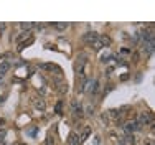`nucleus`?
Here are the masks:
<instances>
[{
    "instance_id": "nucleus-1",
    "label": "nucleus",
    "mask_w": 155,
    "mask_h": 145,
    "mask_svg": "<svg viewBox=\"0 0 155 145\" xmlns=\"http://www.w3.org/2000/svg\"><path fill=\"white\" fill-rule=\"evenodd\" d=\"M99 91V81L97 79H87L83 86V92H86L87 96H94Z\"/></svg>"
},
{
    "instance_id": "nucleus-2",
    "label": "nucleus",
    "mask_w": 155,
    "mask_h": 145,
    "mask_svg": "<svg viewBox=\"0 0 155 145\" xmlns=\"http://www.w3.org/2000/svg\"><path fill=\"white\" fill-rule=\"evenodd\" d=\"M122 127H124V130L127 132L129 135H134V133L137 132V130H140V129H142L135 119H134V120H127V122H125V124L122 125Z\"/></svg>"
},
{
    "instance_id": "nucleus-3",
    "label": "nucleus",
    "mask_w": 155,
    "mask_h": 145,
    "mask_svg": "<svg viewBox=\"0 0 155 145\" xmlns=\"http://www.w3.org/2000/svg\"><path fill=\"white\" fill-rule=\"evenodd\" d=\"M97 38H99V33L97 31H87V33H84V35H83V41L86 44H89V46H93V43L97 41Z\"/></svg>"
},
{
    "instance_id": "nucleus-4",
    "label": "nucleus",
    "mask_w": 155,
    "mask_h": 145,
    "mask_svg": "<svg viewBox=\"0 0 155 145\" xmlns=\"http://www.w3.org/2000/svg\"><path fill=\"white\" fill-rule=\"evenodd\" d=\"M86 56L84 54H79L78 56V59H76V63H74V71L78 73V74H83V69H84V66H86Z\"/></svg>"
},
{
    "instance_id": "nucleus-5",
    "label": "nucleus",
    "mask_w": 155,
    "mask_h": 145,
    "mask_svg": "<svg viewBox=\"0 0 155 145\" xmlns=\"http://www.w3.org/2000/svg\"><path fill=\"white\" fill-rule=\"evenodd\" d=\"M137 122H139L140 127H143V125H147V124H152V122H153L152 120V114H150V112H140Z\"/></svg>"
},
{
    "instance_id": "nucleus-6",
    "label": "nucleus",
    "mask_w": 155,
    "mask_h": 145,
    "mask_svg": "<svg viewBox=\"0 0 155 145\" xmlns=\"http://www.w3.org/2000/svg\"><path fill=\"white\" fill-rule=\"evenodd\" d=\"M31 104H33V107H35V109L38 110V112H45L46 106H45V101H43L41 97H38V96H33Z\"/></svg>"
},
{
    "instance_id": "nucleus-7",
    "label": "nucleus",
    "mask_w": 155,
    "mask_h": 145,
    "mask_svg": "<svg viewBox=\"0 0 155 145\" xmlns=\"http://www.w3.org/2000/svg\"><path fill=\"white\" fill-rule=\"evenodd\" d=\"M93 133V130H91V127L89 125H86V127L83 129V132H81V135H79V143H83L84 140H87L89 139V135Z\"/></svg>"
},
{
    "instance_id": "nucleus-8",
    "label": "nucleus",
    "mask_w": 155,
    "mask_h": 145,
    "mask_svg": "<svg viewBox=\"0 0 155 145\" xmlns=\"http://www.w3.org/2000/svg\"><path fill=\"white\" fill-rule=\"evenodd\" d=\"M41 69L43 71H58V73H61L60 66L53 64V63H45V64H41Z\"/></svg>"
},
{
    "instance_id": "nucleus-9",
    "label": "nucleus",
    "mask_w": 155,
    "mask_h": 145,
    "mask_svg": "<svg viewBox=\"0 0 155 145\" xmlns=\"http://www.w3.org/2000/svg\"><path fill=\"white\" fill-rule=\"evenodd\" d=\"M68 145H81L79 143V135L74 132H71L69 133V137H68Z\"/></svg>"
},
{
    "instance_id": "nucleus-10",
    "label": "nucleus",
    "mask_w": 155,
    "mask_h": 145,
    "mask_svg": "<svg viewBox=\"0 0 155 145\" xmlns=\"http://www.w3.org/2000/svg\"><path fill=\"white\" fill-rule=\"evenodd\" d=\"M73 114H74L76 119L83 117V107H81L78 102H73Z\"/></svg>"
},
{
    "instance_id": "nucleus-11",
    "label": "nucleus",
    "mask_w": 155,
    "mask_h": 145,
    "mask_svg": "<svg viewBox=\"0 0 155 145\" xmlns=\"http://www.w3.org/2000/svg\"><path fill=\"white\" fill-rule=\"evenodd\" d=\"M10 71V63L8 61H0V76H5Z\"/></svg>"
},
{
    "instance_id": "nucleus-12",
    "label": "nucleus",
    "mask_w": 155,
    "mask_h": 145,
    "mask_svg": "<svg viewBox=\"0 0 155 145\" xmlns=\"http://www.w3.org/2000/svg\"><path fill=\"white\" fill-rule=\"evenodd\" d=\"M99 41H101L102 48H106V46H109V44H110V38L107 35H99Z\"/></svg>"
},
{
    "instance_id": "nucleus-13",
    "label": "nucleus",
    "mask_w": 155,
    "mask_h": 145,
    "mask_svg": "<svg viewBox=\"0 0 155 145\" xmlns=\"http://www.w3.org/2000/svg\"><path fill=\"white\" fill-rule=\"evenodd\" d=\"M54 89H56L60 94H64V92H68V84L61 83V84H58V86H54Z\"/></svg>"
},
{
    "instance_id": "nucleus-14",
    "label": "nucleus",
    "mask_w": 155,
    "mask_h": 145,
    "mask_svg": "<svg viewBox=\"0 0 155 145\" xmlns=\"http://www.w3.org/2000/svg\"><path fill=\"white\" fill-rule=\"evenodd\" d=\"M54 114H58V116H61V114H63V101L56 102V106H54Z\"/></svg>"
},
{
    "instance_id": "nucleus-15",
    "label": "nucleus",
    "mask_w": 155,
    "mask_h": 145,
    "mask_svg": "<svg viewBox=\"0 0 155 145\" xmlns=\"http://www.w3.org/2000/svg\"><path fill=\"white\" fill-rule=\"evenodd\" d=\"M53 27L58 30V31H64L68 28V23H53Z\"/></svg>"
},
{
    "instance_id": "nucleus-16",
    "label": "nucleus",
    "mask_w": 155,
    "mask_h": 145,
    "mask_svg": "<svg viewBox=\"0 0 155 145\" xmlns=\"http://www.w3.org/2000/svg\"><path fill=\"white\" fill-rule=\"evenodd\" d=\"M20 28L23 30V31H30L33 28V23H30V21H28V23H20Z\"/></svg>"
},
{
    "instance_id": "nucleus-17",
    "label": "nucleus",
    "mask_w": 155,
    "mask_h": 145,
    "mask_svg": "<svg viewBox=\"0 0 155 145\" xmlns=\"http://www.w3.org/2000/svg\"><path fill=\"white\" fill-rule=\"evenodd\" d=\"M31 43H33V38H30V40H27V41H25V43H20V46H18V51H23L25 48H27L28 44H31Z\"/></svg>"
},
{
    "instance_id": "nucleus-18",
    "label": "nucleus",
    "mask_w": 155,
    "mask_h": 145,
    "mask_svg": "<svg viewBox=\"0 0 155 145\" xmlns=\"http://www.w3.org/2000/svg\"><path fill=\"white\" fill-rule=\"evenodd\" d=\"M25 38H28V31H21V35L17 36V43H21Z\"/></svg>"
},
{
    "instance_id": "nucleus-19",
    "label": "nucleus",
    "mask_w": 155,
    "mask_h": 145,
    "mask_svg": "<svg viewBox=\"0 0 155 145\" xmlns=\"http://www.w3.org/2000/svg\"><path fill=\"white\" fill-rule=\"evenodd\" d=\"M45 145H54V137L51 135V133H48V135H46V142H45Z\"/></svg>"
},
{
    "instance_id": "nucleus-20",
    "label": "nucleus",
    "mask_w": 155,
    "mask_h": 145,
    "mask_svg": "<svg viewBox=\"0 0 155 145\" xmlns=\"http://www.w3.org/2000/svg\"><path fill=\"white\" fill-rule=\"evenodd\" d=\"M5 135H7V130H5V129H0V143L3 142V139H5Z\"/></svg>"
},
{
    "instance_id": "nucleus-21",
    "label": "nucleus",
    "mask_w": 155,
    "mask_h": 145,
    "mask_svg": "<svg viewBox=\"0 0 155 145\" xmlns=\"http://www.w3.org/2000/svg\"><path fill=\"white\" fill-rule=\"evenodd\" d=\"M33 27H36V30H43V28H45V25H43V23H36V25H33Z\"/></svg>"
},
{
    "instance_id": "nucleus-22",
    "label": "nucleus",
    "mask_w": 155,
    "mask_h": 145,
    "mask_svg": "<svg viewBox=\"0 0 155 145\" xmlns=\"http://www.w3.org/2000/svg\"><path fill=\"white\" fill-rule=\"evenodd\" d=\"M3 124H5V119L0 117V129H2V125H3Z\"/></svg>"
},
{
    "instance_id": "nucleus-23",
    "label": "nucleus",
    "mask_w": 155,
    "mask_h": 145,
    "mask_svg": "<svg viewBox=\"0 0 155 145\" xmlns=\"http://www.w3.org/2000/svg\"><path fill=\"white\" fill-rule=\"evenodd\" d=\"M3 28H5V23H0V31H3Z\"/></svg>"
},
{
    "instance_id": "nucleus-24",
    "label": "nucleus",
    "mask_w": 155,
    "mask_h": 145,
    "mask_svg": "<svg viewBox=\"0 0 155 145\" xmlns=\"http://www.w3.org/2000/svg\"><path fill=\"white\" fill-rule=\"evenodd\" d=\"M20 145H27V143H20Z\"/></svg>"
}]
</instances>
